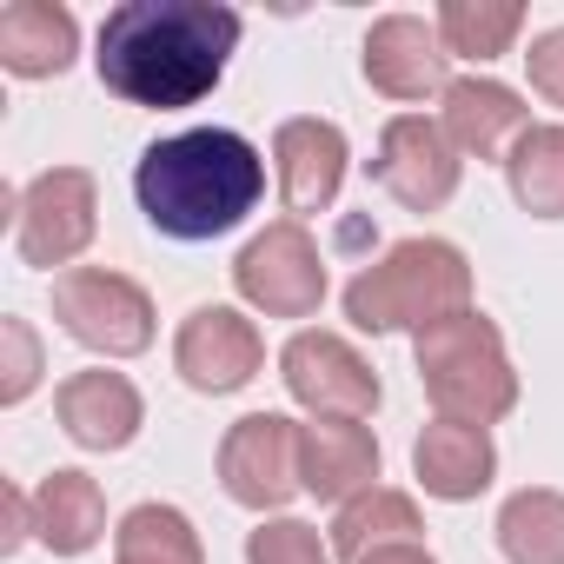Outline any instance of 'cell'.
Returning a JSON list of instances; mask_svg holds the SVG:
<instances>
[{"label": "cell", "mask_w": 564, "mask_h": 564, "mask_svg": "<svg viewBox=\"0 0 564 564\" xmlns=\"http://www.w3.org/2000/svg\"><path fill=\"white\" fill-rule=\"evenodd\" d=\"M239 47V14L213 0H127L100 21V87L127 107H199Z\"/></svg>", "instance_id": "cell-1"}, {"label": "cell", "mask_w": 564, "mask_h": 564, "mask_svg": "<svg viewBox=\"0 0 564 564\" xmlns=\"http://www.w3.org/2000/svg\"><path fill=\"white\" fill-rule=\"evenodd\" d=\"M265 193V160L232 127H193L153 140L133 166V199L166 239H219Z\"/></svg>", "instance_id": "cell-2"}, {"label": "cell", "mask_w": 564, "mask_h": 564, "mask_svg": "<svg viewBox=\"0 0 564 564\" xmlns=\"http://www.w3.org/2000/svg\"><path fill=\"white\" fill-rule=\"evenodd\" d=\"M471 306V265L452 239H399L346 286V319L359 333H425Z\"/></svg>", "instance_id": "cell-3"}, {"label": "cell", "mask_w": 564, "mask_h": 564, "mask_svg": "<svg viewBox=\"0 0 564 564\" xmlns=\"http://www.w3.org/2000/svg\"><path fill=\"white\" fill-rule=\"evenodd\" d=\"M412 359H419V386L425 399L438 405V419H458V425H498L511 405H518V372H511V352L498 339V326L485 313H452L438 326H425L412 339Z\"/></svg>", "instance_id": "cell-4"}, {"label": "cell", "mask_w": 564, "mask_h": 564, "mask_svg": "<svg viewBox=\"0 0 564 564\" xmlns=\"http://www.w3.org/2000/svg\"><path fill=\"white\" fill-rule=\"evenodd\" d=\"M54 319L67 339H80L87 352H107V359H133L153 346V300L127 272H107V265L54 272Z\"/></svg>", "instance_id": "cell-5"}, {"label": "cell", "mask_w": 564, "mask_h": 564, "mask_svg": "<svg viewBox=\"0 0 564 564\" xmlns=\"http://www.w3.org/2000/svg\"><path fill=\"white\" fill-rule=\"evenodd\" d=\"M232 286L265 319H313L326 300V252L300 219H279L232 259Z\"/></svg>", "instance_id": "cell-6"}, {"label": "cell", "mask_w": 564, "mask_h": 564, "mask_svg": "<svg viewBox=\"0 0 564 564\" xmlns=\"http://www.w3.org/2000/svg\"><path fill=\"white\" fill-rule=\"evenodd\" d=\"M94 226H100V193L87 166H54L14 193V246L28 265L67 272L94 246Z\"/></svg>", "instance_id": "cell-7"}, {"label": "cell", "mask_w": 564, "mask_h": 564, "mask_svg": "<svg viewBox=\"0 0 564 564\" xmlns=\"http://www.w3.org/2000/svg\"><path fill=\"white\" fill-rule=\"evenodd\" d=\"M219 485L246 511H279L300 485V425L279 412H252L219 438Z\"/></svg>", "instance_id": "cell-8"}, {"label": "cell", "mask_w": 564, "mask_h": 564, "mask_svg": "<svg viewBox=\"0 0 564 564\" xmlns=\"http://www.w3.org/2000/svg\"><path fill=\"white\" fill-rule=\"evenodd\" d=\"M279 379L313 419H372L379 412V372L339 339V333H293L279 352Z\"/></svg>", "instance_id": "cell-9"}, {"label": "cell", "mask_w": 564, "mask_h": 564, "mask_svg": "<svg viewBox=\"0 0 564 564\" xmlns=\"http://www.w3.org/2000/svg\"><path fill=\"white\" fill-rule=\"evenodd\" d=\"M458 166H465V153L445 140L438 120H425V113H399V120L379 133L372 180H379L405 213H438V206L458 193Z\"/></svg>", "instance_id": "cell-10"}, {"label": "cell", "mask_w": 564, "mask_h": 564, "mask_svg": "<svg viewBox=\"0 0 564 564\" xmlns=\"http://www.w3.org/2000/svg\"><path fill=\"white\" fill-rule=\"evenodd\" d=\"M173 366H180V379L193 392L226 399V392H239V386L259 379L265 339H259V326L239 306H199V313H186V326L173 339Z\"/></svg>", "instance_id": "cell-11"}, {"label": "cell", "mask_w": 564, "mask_h": 564, "mask_svg": "<svg viewBox=\"0 0 564 564\" xmlns=\"http://www.w3.org/2000/svg\"><path fill=\"white\" fill-rule=\"evenodd\" d=\"M366 80L386 94V100H445L452 87V54L438 41V21H419V14H386L372 21L366 34Z\"/></svg>", "instance_id": "cell-12"}, {"label": "cell", "mask_w": 564, "mask_h": 564, "mask_svg": "<svg viewBox=\"0 0 564 564\" xmlns=\"http://www.w3.org/2000/svg\"><path fill=\"white\" fill-rule=\"evenodd\" d=\"M272 160H279V193L286 213L306 226L313 213H326L346 186V133L333 120H286L272 133Z\"/></svg>", "instance_id": "cell-13"}, {"label": "cell", "mask_w": 564, "mask_h": 564, "mask_svg": "<svg viewBox=\"0 0 564 564\" xmlns=\"http://www.w3.org/2000/svg\"><path fill=\"white\" fill-rule=\"evenodd\" d=\"M379 478V438L366 419H313L300 425V485L326 505H352Z\"/></svg>", "instance_id": "cell-14"}, {"label": "cell", "mask_w": 564, "mask_h": 564, "mask_svg": "<svg viewBox=\"0 0 564 564\" xmlns=\"http://www.w3.org/2000/svg\"><path fill=\"white\" fill-rule=\"evenodd\" d=\"M54 412H61V432L80 452H127L140 419H147V405H140L127 372H74L54 392Z\"/></svg>", "instance_id": "cell-15"}, {"label": "cell", "mask_w": 564, "mask_h": 564, "mask_svg": "<svg viewBox=\"0 0 564 564\" xmlns=\"http://www.w3.org/2000/svg\"><path fill=\"white\" fill-rule=\"evenodd\" d=\"M445 140L458 147V153H471V160H498L505 147H518L524 133H531V107L505 87V80H485V74H471V80H452L445 87Z\"/></svg>", "instance_id": "cell-16"}, {"label": "cell", "mask_w": 564, "mask_h": 564, "mask_svg": "<svg viewBox=\"0 0 564 564\" xmlns=\"http://www.w3.org/2000/svg\"><path fill=\"white\" fill-rule=\"evenodd\" d=\"M412 471L432 498L445 505H465L491 485L498 471V452H491V432L485 425H458V419H432L419 438H412Z\"/></svg>", "instance_id": "cell-17"}, {"label": "cell", "mask_w": 564, "mask_h": 564, "mask_svg": "<svg viewBox=\"0 0 564 564\" xmlns=\"http://www.w3.org/2000/svg\"><path fill=\"white\" fill-rule=\"evenodd\" d=\"M74 54H80V21L61 0H14V8H0V67L14 80L67 74Z\"/></svg>", "instance_id": "cell-18"}, {"label": "cell", "mask_w": 564, "mask_h": 564, "mask_svg": "<svg viewBox=\"0 0 564 564\" xmlns=\"http://www.w3.org/2000/svg\"><path fill=\"white\" fill-rule=\"evenodd\" d=\"M34 538L54 557H80L107 538V498L87 471H54L34 491Z\"/></svg>", "instance_id": "cell-19"}, {"label": "cell", "mask_w": 564, "mask_h": 564, "mask_svg": "<svg viewBox=\"0 0 564 564\" xmlns=\"http://www.w3.org/2000/svg\"><path fill=\"white\" fill-rule=\"evenodd\" d=\"M419 538H425L419 505H412L405 491H386V485L359 491V498H352V505H339V518H333V557H346V564H366L372 551L419 544Z\"/></svg>", "instance_id": "cell-20"}, {"label": "cell", "mask_w": 564, "mask_h": 564, "mask_svg": "<svg viewBox=\"0 0 564 564\" xmlns=\"http://www.w3.org/2000/svg\"><path fill=\"white\" fill-rule=\"evenodd\" d=\"M498 551L511 564H564V491H511L498 511Z\"/></svg>", "instance_id": "cell-21"}, {"label": "cell", "mask_w": 564, "mask_h": 564, "mask_svg": "<svg viewBox=\"0 0 564 564\" xmlns=\"http://www.w3.org/2000/svg\"><path fill=\"white\" fill-rule=\"evenodd\" d=\"M505 180L531 219H564V127H531L505 153Z\"/></svg>", "instance_id": "cell-22"}, {"label": "cell", "mask_w": 564, "mask_h": 564, "mask_svg": "<svg viewBox=\"0 0 564 564\" xmlns=\"http://www.w3.org/2000/svg\"><path fill=\"white\" fill-rule=\"evenodd\" d=\"M113 564H206L199 531L173 505H133L113 531Z\"/></svg>", "instance_id": "cell-23"}, {"label": "cell", "mask_w": 564, "mask_h": 564, "mask_svg": "<svg viewBox=\"0 0 564 564\" xmlns=\"http://www.w3.org/2000/svg\"><path fill=\"white\" fill-rule=\"evenodd\" d=\"M524 34L518 0H445L438 8V41L452 61H498Z\"/></svg>", "instance_id": "cell-24"}, {"label": "cell", "mask_w": 564, "mask_h": 564, "mask_svg": "<svg viewBox=\"0 0 564 564\" xmlns=\"http://www.w3.org/2000/svg\"><path fill=\"white\" fill-rule=\"evenodd\" d=\"M246 564H333V538L306 518H272L246 538Z\"/></svg>", "instance_id": "cell-25"}, {"label": "cell", "mask_w": 564, "mask_h": 564, "mask_svg": "<svg viewBox=\"0 0 564 564\" xmlns=\"http://www.w3.org/2000/svg\"><path fill=\"white\" fill-rule=\"evenodd\" d=\"M41 386V339L28 319H0V405H21Z\"/></svg>", "instance_id": "cell-26"}, {"label": "cell", "mask_w": 564, "mask_h": 564, "mask_svg": "<svg viewBox=\"0 0 564 564\" xmlns=\"http://www.w3.org/2000/svg\"><path fill=\"white\" fill-rule=\"evenodd\" d=\"M524 67H531V87H538L551 107H564V28L538 34L531 54H524Z\"/></svg>", "instance_id": "cell-27"}, {"label": "cell", "mask_w": 564, "mask_h": 564, "mask_svg": "<svg viewBox=\"0 0 564 564\" xmlns=\"http://www.w3.org/2000/svg\"><path fill=\"white\" fill-rule=\"evenodd\" d=\"M34 538V498H21L14 485H8V538H0V544H8V551H21Z\"/></svg>", "instance_id": "cell-28"}, {"label": "cell", "mask_w": 564, "mask_h": 564, "mask_svg": "<svg viewBox=\"0 0 564 564\" xmlns=\"http://www.w3.org/2000/svg\"><path fill=\"white\" fill-rule=\"evenodd\" d=\"M366 564H438V557H432L425 544H392V551H372Z\"/></svg>", "instance_id": "cell-29"}]
</instances>
